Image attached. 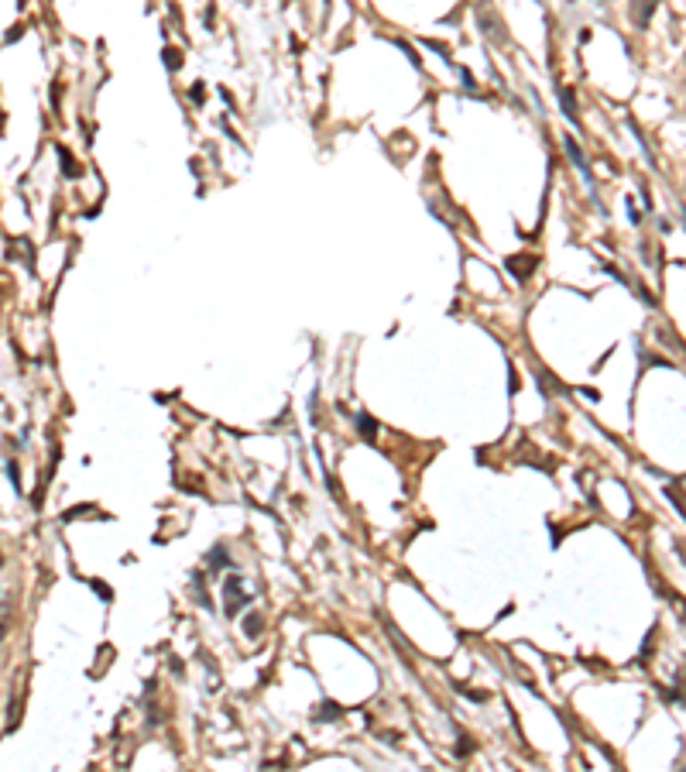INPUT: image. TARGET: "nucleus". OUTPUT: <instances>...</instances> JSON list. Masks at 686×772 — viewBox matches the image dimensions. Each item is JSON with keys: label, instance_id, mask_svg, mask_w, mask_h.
Segmentation results:
<instances>
[{"label": "nucleus", "instance_id": "39448f33", "mask_svg": "<svg viewBox=\"0 0 686 772\" xmlns=\"http://www.w3.org/2000/svg\"><path fill=\"white\" fill-rule=\"evenodd\" d=\"M258 628H261V618H258V615H251V618H247V621H244V632H247L251 639L258 635Z\"/></svg>", "mask_w": 686, "mask_h": 772}, {"label": "nucleus", "instance_id": "20e7f679", "mask_svg": "<svg viewBox=\"0 0 686 772\" xmlns=\"http://www.w3.org/2000/svg\"><path fill=\"white\" fill-rule=\"evenodd\" d=\"M559 104H563V107H566V117H570V120H580V117H576V104H574V89L570 87H559Z\"/></svg>", "mask_w": 686, "mask_h": 772}, {"label": "nucleus", "instance_id": "0eeeda50", "mask_svg": "<svg viewBox=\"0 0 686 772\" xmlns=\"http://www.w3.org/2000/svg\"><path fill=\"white\" fill-rule=\"evenodd\" d=\"M4 604H7V591H4V587H0V608H4Z\"/></svg>", "mask_w": 686, "mask_h": 772}, {"label": "nucleus", "instance_id": "423d86ee", "mask_svg": "<svg viewBox=\"0 0 686 772\" xmlns=\"http://www.w3.org/2000/svg\"><path fill=\"white\" fill-rule=\"evenodd\" d=\"M165 62H169V69H176L178 62H182V55H178L176 48H169V52H165Z\"/></svg>", "mask_w": 686, "mask_h": 772}, {"label": "nucleus", "instance_id": "f03ea898", "mask_svg": "<svg viewBox=\"0 0 686 772\" xmlns=\"http://www.w3.org/2000/svg\"><path fill=\"white\" fill-rule=\"evenodd\" d=\"M563 141H566V152H570V158H574L576 165H580V172H583V176L591 178V165H587V158H583V152L576 148V141H574V137H563Z\"/></svg>", "mask_w": 686, "mask_h": 772}, {"label": "nucleus", "instance_id": "f257e3e1", "mask_svg": "<svg viewBox=\"0 0 686 772\" xmlns=\"http://www.w3.org/2000/svg\"><path fill=\"white\" fill-rule=\"evenodd\" d=\"M247 591H244V584L241 580H237V577H230V580H227V611H230V615H234V611H241L244 604H247Z\"/></svg>", "mask_w": 686, "mask_h": 772}, {"label": "nucleus", "instance_id": "7ed1b4c3", "mask_svg": "<svg viewBox=\"0 0 686 772\" xmlns=\"http://www.w3.org/2000/svg\"><path fill=\"white\" fill-rule=\"evenodd\" d=\"M508 268L518 278H529V271L535 268V258H508Z\"/></svg>", "mask_w": 686, "mask_h": 772}]
</instances>
